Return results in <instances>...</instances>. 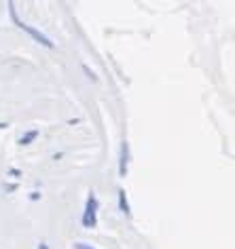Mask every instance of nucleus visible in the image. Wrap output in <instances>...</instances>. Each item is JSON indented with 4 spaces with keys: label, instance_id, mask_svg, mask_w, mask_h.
<instances>
[{
    "label": "nucleus",
    "instance_id": "9",
    "mask_svg": "<svg viewBox=\"0 0 235 249\" xmlns=\"http://www.w3.org/2000/svg\"><path fill=\"white\" fill-rule=\"evenodd\" d=\"M9 176H13V178H20V176H21V171H20V169H11V171H9Z\"/></svg>",
    "mask_w": 235,
    "mask_h": 249
},
{
    "label": "nucleus",
    "instance_id": "6",
    "mask_svg": "<svg viewBox=\"0 0 235 249\" xmlns=\"http://www.w3.org/2000/svg\"><path fill=\"white\" fill-rule=\"evenodd\" d=\"M83 72H85V74H87V76H89L91 80H98V76H96V74H94V72H91V70H89V66H83Z\"/></svg>",
    "mask_w": 235,
    "mask_h": 249
},
{
    "label": "nucleus",
    "instance_id": "3",
    "mask_svg": "<svg viewBox=\"0 0 235 249\" xmlns=\"http://www.w3.org/2000/svg\"><path fill=\"white\" fill-rule=\"evenodd\" d=\"M129 159H132V154H129V142L123 140L121 142V152H119V178H125L127 176Z\"/></svg>",
    "mask_w": 235,
    "mask_h": 249
},
{
    "label": "nucleus",
    "instance_id": "4",
    "mask_svg": "<svg viewBox=\"0 0 235 249\" xmlns=\"http://www.w3.org/2000/svg\"><path fill=\"white\" fill-rule=\"evenodd\" d=\"M117 196H119V211H123V213L129 217V215H132V207H129V201H127V192L123 188H119Z\"/></svg>",
    "mask_w": 235,
    "mask_h": 249
},
{
    "label": "nucleus",
    "instance_id": "8",
    "mask_svg": "<svg viewBox=\"0 0 235 249\" xmlns=\"http://www.w3.org/2000/svg\"><path fill=\"white\" fill-rule=\"evenodd\" d=\"M39 198H40V192H30V201H39Z\"/></svg>",
    "mask_w": 235,
    "mask_h": 249
},
{
    "label": "nucleus",
    "instance_id": "5",
    "mask_svg": "<svg viewBox=\"0 0 235 249\" xmlns=\"http://www.w3.org/2000/svg\"><path fill=\"white\" fill-rule=\"evenodd\" d=\"M36 138H39V131L32 129V131H26L23 135H20V138H17V144H20V146H30Z\"/></svg>",
    "mask_w": 235,
    "mask_h": 249
},
{
    "label": "nucleus",
    "instance_id": "10",
    "mask_svg": "<svg viewBox=\"0 0 235 249\" xmlns=\"http://www.w3.org/2000/svg\"><path fill=\"white\" fill-rule=\"evenodd\" d=\"M39 249H49V245H45V243H40V245H39Z\"/></svg>",
    "mask_w": 235,
    "mask_h": 249
},
{
    "label": "nucleus",
    "instance_id": "2",
    "mask_svg": "<svg viewBox=\"0 0 235 249\" xmlns=\"http://www.w3.org/2000/svg\"><path fill=\"white\" fill-rule=\"evenodd\" d=\"M98 209H100V203H98L96 195L91 192V195L87 196V203H85V211H83V226L85 228H96L98 226Z\"/></svg>",
    "mask_w": 235,
    "mask_h": 249
},
{
    "label": "nucleus",
    "instance_id": "7",
    "mask_svg": "<svg viewBox=\"0 0 235 249\" xmlns=\"http://www.w3.org/2000/svg\"><path fill=\"white\" fill-rule=\"evenodd\" d=\"M74 249H96V247L87 245V243H77V245H74Z\"/></svg>",
    "mask_w": 235,
    "mask_h": 249
},
{
    "label": "nucleus",
    "instance_id": "1",
    "mask_svg": "<svg viewBox=\"0 0 235 249\" xmlns=\"http://www.w3.org/2000/svg\"><path fill=\"white\" fill-rule=\"evenodd\" d=\"M9 15H11V19H13L15 26L20 28V30H23L26 34H30L36 42H40V45H42V47H47V49H53V42H51V38H49V36H45V34L40 32V30H36V28H32V26H28V23H23L20 17H17V11H15V4H13V2H9Z\"/></svg>",
    "mask_w": 235,
    "mask_h": 249
},
{
    "label": "nucleus",
    "instance_id": "11",
    "mask_svg": "<svg viewBox=\"0 0 235 249\" xmlns=\"http://www.w3.org/2000/svg\"><path fill=\"white\" fill-rule=\"evenodd\" d=\"M7 127H9L7 123H0V129H7Z\"/></svg>",
    "mask_w": 235,
    "mask_h": 249
}]
</instances>
